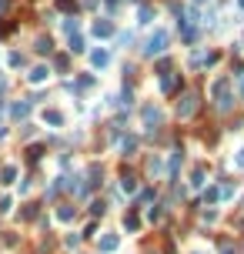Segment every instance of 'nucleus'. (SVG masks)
<instances>
[{"label": "nucleus", "instance_id": "12", "mask_svg": "<svg viewBox=\"0 0 244 254\" xmlns=\"http://www.w3.org/2000/svg\"><path fill=\"white\" fill-rule=\"evenodd\" d=\"M57 218H60V221H71V218H74V207H64V211L57 207Z\"/></svg>", "mask_w": 244, "mask_h": 254}, {"label": "nucleus", "instance_id": "18", "mask_svg": "<svg viewBox=\"0 0 244 254\" xmlns=\"http://www.w3.org/2000/svg\"><path fill=\"white\" fill-rule=\"evenodd\" d=\"M197 3H204V0H197Z\"/></svg>", "mask_w": 244, "mask_h": 254}, {"label": "nucleus", "instance_id": "9", "mask_svg": "<svg viewBox=\"0 0 244 254\" xmlns=\"http://www.w3.org/2000/svg\"><path fill=\"white\" fill-rule=\"evenodd\" d=\"M94 34L97 37H111V24H94Z\"/></svg>", "mask_w": 244, "mask_h": 254}, {"label": "nucleus", "instance_id": "5", "mask_svg": "<svg viewBox=\"0 0 244 254\" xmlns=\"http://www.w3.org/2000/svg\"><path fill=\"white\" fill-rule=\"evenodd\" d=\"M114 248H117V234L100 237V251H114Z\"/></svg>", "mask_w": 244, "mask_h": 254}, {"label": "nucleus", "instance_id": "17", "mask_svg": "<svg viewBox=\"0 0 244 254\" xmlns=\"http://www.w3.org/2000/svg\"><path fill=\"white\" fill-rule=\"evenodd\" d=\"M221 254H234V251H231V248H224V251H221Z\"/></svg>", "mask_w": 244, "mask_h": 254}, {"label": "nucleus", "instance_id": "15", "mask_svg": "<svg viewBox=\"0 0 244 254\" xmlns=\"http://www.w3.org/2000/svg\"><path fill=\"white\" fill-rule=\"evenodd\" d=\"M57 7H64V10H74L77 3H74V0H57Z\"/></svg>", "mask_w": 244, "mask_h": 254}, {"label": "nucleus", "instance_id": "16", "mask_svg": "<svg viewBox=\"0 0 244 254\" xmlns=\"http://www.w3.org/2000/svg\"><path fill=\"white\" fill-rule=\"evenodd\" d=\"M0 211H10V198H0Z\"/></svg>", "mask_w": 244, "mask_h": 254}, {"label": "nucleus", "instance_id": "6", "mask_svg": "<svg viewBox=\"0 0 244 254\" xmlns=\"http://www.w3.org/2000/svg\"><path fill=\"white\" fill-rule=\"evenodd\" d=\"M44 121H47V124H64L60 110H47V114H44Z\"/></svg>", "mask_w": 244, "mask_h": 254}, {"label": "nucleus", "instance_id": "3", "mask_svg": "<svg viewBox=\"0 0 244 254\" xmlns=\"http://www.w3.org/2000/svg\"><path fill=\"white\" fill-rule=\"evenodd\" d=\"M107 60H111L107 51H94V54H91V64H94V67H107Z\"/></svg>", "mask_w": 244, "mask_h": 254}, {"label": "nucleus", "instance_id": "1", "mask_svg": "<svg viewBox=\"0 0 244 254\" xmlns=\"http://www.w3.org/2000/svg\"><path fill=\"white\" fill-rule=\"evenodd\" d=\"M164 47H168V30H157V34H154V37H150V40H147V47H144V54H147V57H154V54H161Z\"/></svg>", "mask_w": 244, "mask_h": 254}, {"label": "nucleus", "instance_id": "14", "mask_svg": "<svg viewBox=\"0 0 244 254\" xmlns=\"http://www.w3.org/2000/svg\"><path fill=\"white\" fill-rule=\"evenodd\" d=\"M137 20H141V24H147V20H150V7H144V10L137 14Z\"/></svg>", "mask_w": 244, "mask_h": 254}, {"label": "nucleus", "instance_id": "7", "mask_svg": "<svg viewBox=\"0 0 244 254\" xmlns=\"http://www.w3.org/2000/svg\"><path fill=\"white\" fill-rule=\"evenodd\" d=\"M37 51L40 54H50V37H37Z\"/></svg>", "mask_w": 244, "mask_h": 254}, {"label": "nucleus", "instance_id": "4", "mask_svg": "<svg viewBox=\"0 0 244 254\" xmlns=\"http://www.w3.org/2000/svg\"><path fill=\"white\" fill-rule=\"evenodd\" d=\"M27 77H30V84H40V80H47V67H34Z\"/></svg>", "mask_w": 244, "mask_h": 254}, {"label": "nucleus", "instance_id": "10", "mask_svg": "<svg viewBox=\"0 0 244 254\" xmlns=\"http://www.w3.org/2000/svg\"><path fill=\"white\" fill-rule=\"evenodd\" d=\"M27 110H30V104H27V101H20V104H14V117H24Z\"/></svg>", "mask_w": 244, "mask_h": 254}, {"label": "nucleus", "instance_id": "11", "mask_svg": "<svg viewBox=\"0 0 244 254\" xmlns=\"http://www.w3.org/2000/svg\"><path fill=\"white\" fill-rule=\"evenodd\" d=\"M0 178H3V184H10L14 178H17V167H3V174H0Z\"/></svg>", "mask_w": 244, "mask_h": 254}, {"label": "nucleus", "instance_id": "2", "mask_svg": "<svg viewBox=\"0 0 244 254\" xmlns=\"http://www.w3.org/2000/svg\"><path fill=\"white\" fill-rule=\"evenodd\" d=\"M191 110H197V94H194V97H191V94L184 97V104H181V117H188Z\"/></svg>", "mask_w": 244, "mask_h": 254}, {"label": "nucleus", "instance_id": "8", "mask_svg": "<svg viewBox=\"0 0 244 254\" xmlns=\"http://www.w3.org/2000/svg\"><path fill=\"white\" fill-rule=\"evenodd\" d=\"M161 87H164V91H177V87H181V80H177V77H164V84H161Z\"/></svg>", "mask_w": 244, "mask_h": 254}, {"label": "nucleus", "instance_id": "13", "mask_svg": "<svg viewBox=\"0 0 244 254\" xmlns=\"http://www.w3.org/2000/svg\"><path fill=\"white\" fill-rule=\"evenodd\" d=\"M71 51H74V54L84 51V40H80V37H71Z\"/></svg>", "mask_w": 244, "mask_h": 254}]
</instances>
